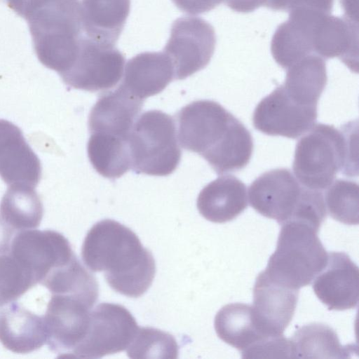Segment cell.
Masks as SVG:
<instances>
[{
    "mask_svg": "<svg viewBox=\"0 0 359 359\" xmlns=\"http://www.w3.org/2000/svg\"><path fill=\"white\" fill-rule=\"evenodd\" d=\"M312 282L315 294L329 310L344 311L358 306L359 270L346 253L330 252L326 265Z\"/></svg>",
    "mask_w": 359,
    "mask_h": 359,
    "instance_id": "7c38bea8",
    "label": "cell"
},
{
    "mask_svg": "<svg viewBox=\"0 0 359 359\" xmlns=\"http://www.w3.org/2000/svg\"><path fill=\"white\" fill-rule=\"evenodd\" d=\"M50 309V338L55 348L72 351L85 337L93 305L73 294L55 297Z\"/></svg>",
    "mask_w": 359,
    "mask_h": 359,
    "instance_id": "ac0fdd59",
    "label": "cell"
},
{
    "mask_svg": "<svg viewBox=\"0 0 359 359\" xmlns=\"http://www.w3.org/2000/svg\"><path fill=\"white\" fill-rule=\"evenodd\" d=\"M348 129V124L342 131L319 123L302 135L296 144L292 169L303 187L320 191L332 184L340 170L349 176L358 175L354 135Z\"/></svg>",
    "mask_w": 359,
    "mask_h": 359,
    "instance_id": "3957f363",
    "label": "cell"
},
{
    "mask_svg": "<svg viewBox=\"0 0 359 359\" xmlns=\"http://www.w3.org/2000/svg\"><path fill=\"white\" fill-rule=\"evenodd\" d=\"M317 116V107L295 102L281 85L258 103L252 121L254 127L266 135L296 139L315 125Z\"/></svg>",
    "mask_w": 359,
    "mask_h": 359,
    "instance_id": "30bf717a",
    "label": "cell"
},
{
    "mask_svg": "<svg viewBox=\"0 0 359 359\" xmlns=\"http://www.w3.org/2000/svg\"><path fill=\"white\" fill-rule=\"evenodd\" d=\"M284 83L286 93L295 102L317 107L327 83L325 62L323 57L311 54L288 67Z\"/></svg>",
    "mask_w": 359,
    "mask_h": 359,
    "instance_id": "603a6c76",
    "label": "cell"
},
{
    "mask_svg": "<svg viewBox=\"0 0 359 359\" xmlns=\"http://www.w3.org/2000/svg\"><path fill=\"white\" fill-rule=\"evenodd\" d=\"M326 210L335 220L345 224H358V185L356 182L337 179L327 188Z\"/></svg>",
    "mask_w": 359,
    "mask_h": 359,
    "instance_id": "4316f807",
    "label": "cell"
},
{
    "mask_svg": "<svg viewBox=\"0 0 359 359\" xmlns=\"http://www.w3.org/2000/svg\"><path fill=\"white\" fill-rule=\"evenodd\" d=\"M87 151L94 169L104 177L118 178L132 168L128 140L107 134L90 133Z\"/></svg>",
    "mask_w": 359,
    "mask_h": 359,
    "instance_id": "d4e9b609",
    "label": "cell"
},
{
    "mask_svg": "<svg viewBox=\"0 0 359 359\" xmlns=\"http://www.w3.org/2000/svg\"><path fill=\"white\" fill-rule=\"evenodd\" d=\"M132 169L136 173L166 176L181 159L175 123L159 110L147 111L135 122L128 138Z\"/></svg>",
    "mask_w": 359,
    "mask_h": 359,
    "instance_id": "5b68a950",
    "label": "cell"
},
{
    "mask_svg": "<svg viewBox=\"0 0 359 359\" xmlns=\"http://www.w3.org/2000/svg\"><path fill=\"white\" fill-rule=\"evenodd\" d=\"M130 0H82L83 34L100 43L116 44L130 13Z\"/></svg>",
    "mask_w": 359,
    "mask_h": 359,
    "instance_id": "7402d4cb",
    "label": "cell"
},
{
    "mask_svg": "<svg viewBox=\"0 0 359 359\" xmlns=\"http://www.w3.org/2000/svg\"><path fill=\"white\" fill-rule=\"evenodd\" d=\"M124 64L123 55L114 45L98 42L83 34L72 66L60 77L72 88L103 92L118 83Z\"/></svg>",
    "mask_w": 359,
    "mask_h": 359,
    "instance_id": "52a82bcc",
    "label": "cell"
},
{
    "mask_svg": "<svg viewBox=\"0 0 359 359\" xmlns=\"http://www.w3.org/2000/svg\"><path fill=\"white\" fill-rule=\"evenodd\" d=\"M280 225L276 248L264 271L271 279L299 290L325 267L328 253L318 236V228L292 219Z\"/></svg>",
    "mask_w": 359,
    "mask_h": 359,
    "instance_id": "277c9868",
    "label": "cell"
},
{
    "mask_svg": "<svg viewBox=\"0 0 359 359\" xmlns=\"http://www.w3.org/2000/svg\"><path fill=\"white\" fill-rule=\"evenodd\" d=\"M0 177L8 185L35 187L41 177L39 158L13 123L0 119Z\"/></svg>",
    "mask_w": 359,
    "mask_h": 359,
    "instance_id": "5bb4252c",
    "label": "cell"
},
{
    "mask_svg": "<svg viewBox=\"0 0 359 359\" xmlns=\"http://www.w3.org/2000/svg\"><path fill=\"white\" fill-rule=\"evenodd\" d=\"M126 351L130 358H176L178 345L168 332L153 327H139Z\"/></svg>",
    "mask_w": 359,
    "mask_h": 359,
    "instance_id": "83f0119b",
    "label": "cell"
},
{
    "mask_svg": "<svg viewBox=\"0 0 359 359\" xmlns=\"http://www.w3.org/2000/svg\"><path fill=\"white\" fill-rule=\"evenodd\" d=\"M174 79V69L163 52H144L130 59L120 84L144 100L162 92Z\"/></svg>",
    "mask_w": 359,
    "mask_h": 359,
    "instance_id": "d6986e66",
    "label": "cell"
},
{
    "mask_svg": "<svg viewBox=\"0 0 359 359\" xmlns=\"http://www.w3.org/2000/svg\"><path fill=\"white\" fill-rule=\"evenodd\" d=\"M216 44L214 28L200 18L184 16L174 21L163 49L174 69V79H184L205 68Z\"/></svg>",
    "mask_w": 359,
    "mask_h": 359,
    "instance_id": "9c48e42d",
    "label": "cell"
},
{
    "mask_svg": "<svg viewBox=\"0 0 359 359\" xmlns=\"http://www.w3.org/2000/svg\"><path fill=\"white\" fill-rule=\"evenodd\" d=\"M333 3L334 0H266L265 6L276 11L309 8L330 13Z\"/></svg>",
    "mask_w": 359,
    "mask_h": 359,
    "instance_id": "f1b7e54d",
    "label": "cell"
},
{
    "mask_svg": "<svg viewBox=\"0 0 359 359\" xmlns=\"http://www.w3.org/2000/svg\"><path fill=\"white\" fill-rule=\"evenodd\" d=\"M304 187L287 168L267 171L249 187V202L262 215L276 219L280 224L291 216Z\"/></svg>",
    "mask_w": 359,
    "mask_h": 359,
    "instance_id": "8fae6325",
    "label": "cell"
},
{
    "mask_svg": "<svg viewBox=\"0 0 359 359\" xmlns=\"http://www.w3.org/2000/svg\"><path fill=\"white\" fill-rule=\"evenodd\" d=\"M214 325L219 338L240 351L243 358L273 337L261 329L252 306L243 303L228 304L222 307L215 316Z\"/></svg>",
    "mask_w": 359,
    "mask_h": 359,
    "instance_id": "44dd1931",
    "label": "cell"
},
{
    "mask_svg": "<svg viewBox=\"0 0 359 359\" xmlns=\"http://www.w3.org/2000/svg\"><path fill=\"white\" fill-rule=\"evenodd\" d=\"M27 21L34 52L40 62L62 75L72 66L83 34L79 0H37Z\"/></svg>",
    "mask_w": 359,
    "mask_h": 359,
    "instance_id": "7a4b0ae2",
    "label": "cell"
},
{
    "mask_svg": "<svg viewBox=\"0 0 359 359\" xmlns=\"http://www.w3.org/2000/svg\"><path fill=\"white\" fill-rule=\"evenodd\" d=\"M311 37L314 54L323 58L339 57L353 69L358 45V26L353 21L323 13L315 21Z\"/></svg>",
    "mask_w": 359,
    "mask_h": 359,
    "instance_id": "e0dca14e",
    "label": "cell"
},
{
    "mask_svg": "<svg viewBox=\"0 0 359 359\" xmlns=\"http://www.w3.org/2000/svg\"><path fill=\"white\" fill-rule=\"evenodd\" d=\"M323 13H327L309 8L290 11L288 20L278 27L271 43V54L280 67L287 69L303 57L314 54L312 27Z\"/></svg>",
    "mask_w": 359,
    "mask_h": 359,
    "instance_id": "2e32d148",
    "label": "cell"
},
{
    "mask_svg": "<svg viewBox=\"0 0 359 359\" xmlns=\"http://www.w3.org/2000/svg\"><path fill=\"white\" fill-rule=\"evenodd\" d=\"M139 326L123 306L101 303L90 313L86 334L72 351L75 357L100 358L127 349Z\"/></svg>",
    "mask_w": 359,
    "mask_h": 359,
    "instance_id": "8992f818",
    "label": "cell"
},
{
    "mask_svg": "<svg viewBox=\"0 0 359 359\" xmlns=\"http://www.w3.org/2000/svg\"><path fill=\"white\" fill-rule=\"evenodd\" d=\"M196 205L199 213L208 221H231L248 206L246 187L233 175H222L201 191Z\"/></svg>",
    "mask_w": 359,
    "mask_h": 359,
    "instance_id": "ffe728a7",
    "label": "cell"
},
{
    "mask_svg": "<svg viewBox=\"0 0 359 359\" xmlns=\"http://www.w3.org/2000/svg\"><path fill=\"white\" fill-rule=\"evenodd\" d=\"M1 215L19 225L32 226L41 218L43 206L34 188L28 185H11L1 203Z\"/></svg>",
    "mask_w": 359,
    "mask_h": 359,
    "instance_id": "484cf974",
    "label": "cell"
},
{
    "mask_svg": "<svg viewBox=\"0 0 359 359\" xmlns=\"http://www.w3.org/2000/svg\"><path fill=\"white\" fill-rule=\"evenodd\" d=\"M172 1L182 11L196 15L215 8L224 0H172Z\"/></svg>",
    "mask_w": 359,
    "mask_h": 359,
    "instance_id": "f546056e",
    "label": "cell"
},
{
    "mask_svg": "<svg viewBox=\"0 0 359 359\" xmlns=\"http://www.w3.org/2000/svg\"><path fill=\"white\" fill-rule=\"evenodd\" d=\"M143 106V100L121 85L103 93L90 110L88 128L98 133L128 140Z\"/></svg>",
    "mask_w": 359,
    "mask_h": 359,
    "instance_id": "9a60e30c",
    "label": "cell"
},
{
    "mask_svg": "<svg viewBox=\"0 0 359 359\" xmlns=\"http://www.w3.org/2000/svg\"><path fill=\"white\" fill-rule=\"evenodd\" d=\"M298 296L299 290L271 279L264 271L257 276L252 307L266 334L276 337L283 334L294 314Z\"/></svg>",
    "mask_w": 359,
    "mask_h": 359,
    "instance_id": "4fadbf2b",
    "label": "cell"
},
{
    "mask_svg": "<svg viewBox=\"0 0 359 359\" xmlns=\"http://www.w3.org/2000/svg\"><path fill=\"white\" fill-rule=\"evenodd\" d=\"M81 255L91 271L104 272L112 290L129 297L144 294L155 276L151 251L143 247L130 229L113 219L101 220L90 228Z\"/></svg>",
    "mask_w": 359,
    "mask_h": 359,
    "instance_id": "6da1fadb",
    "label": "cell"
},
{
    "mask_svg": "<svg viewBox=\"0 0 359 359\" xmlns=\"http://www.w3.org/2000/svg\"><path fill=\"white\" fill-rule=\"evenodd\" d=\"M290 339L293 358H347L354 349L352 345L342 346L336 332L319 323L299 327Z\"/></svg>",
    "mask_w": 359,
    "mask_h": 359,
    "instance_id": "cb8c5ba5",
    "label": "cell"
},
{
    "mask_svg": "<svg viewBox=\"0 0 359 359\" xmlns=\"http://www.w3.org/2000/svg\"><path fill=\"white\" fill-rule=\"evenodd\" d=\"M236 120L217 102H192L177 114L180 144L184 149L203 156L223 143Z\"/></svg>",
    "mask_w": 359,
    "mask_h": 359,
    "instance_id": "ba28073f",
    "label": "cell"
}]
</instances>
